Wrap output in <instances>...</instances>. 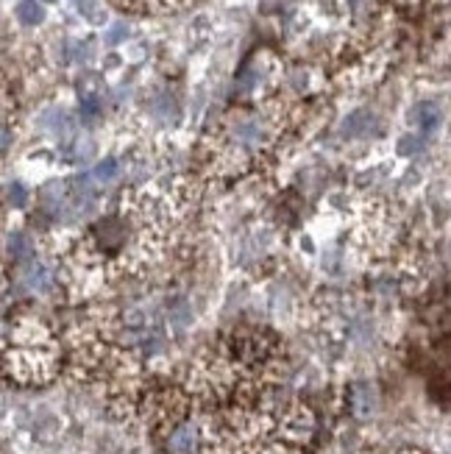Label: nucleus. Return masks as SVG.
<instances>
[{"mask_svg":"<svg viewBox=\"0 0 451 454\" xmlns=\"http://www.w3.org/2000/svg\"><path fill=\"white\" fill-rule=\"evenodd\" d=\"M62 365L58 338L36 315H17L6 332V373L19 385H45Z\"/></svg>","mask_w":451,"mask_h":454,"instance_id":"1","label":"nucleus"},{"mask_svg":"<svg viewBox=\"0 0 451 454\" xmlns=\"http://www.w3.org/2000/svg\"><path fill=\"white\" fill-rule=\"evenodd\" d=\"M231 137H234V143H240V145H248V148H260L265 143V126L257 121V117H243V121H237L231 126Z\"/></svg>","mask_w":451,"mask_h":454,"instance_id":"2","label":"nucleus"},{"mask_svg":"<svg viewBox=\"0 0 451 454\" xmlns=\"http://www.w3.org/2000/svg\"><path fill=\"white\" fill-rule=\"evenodd\" d=\"M413 121L424 129V131H432L438 123H440V112L435 104H421L413 109Z\"/></svg>","mask_w":451,"mask_h":454,"instance_id":"3","label":"nucleus"},{"mask_svg":"<svg viewBox=\"0 0 451 454\" xmlns=\"http://www.w3.org/2000/svg\"><path fill=\"white\" fill-rule=\"evenodd\" d=\"M17 17H19V23H26V26H36V23H43V6L36 4V0H23V4L17 6Z\"/></svg>","mask_w":451,"mask_h":454,"instance_id":"4","label":"nucleus"},{"mask_svg":"<svg viewBox=\"0 0 451 454\" xmlns=\"http://www.w3.org/2000/svg\"><path fill=\"white\" fill-rule=\"evenodd\" d=\"M368 126L374 129V117L365 114V112H357V114H351L348 117V123H346V134H365Z\"/></svg>","mask_w":451,"mask_h":454,"instance_id":"5","label":"nucleus"},{"mask_svg":"<svg viewBox=\"0 0 451 454\" xmlns=\"http://www.w3.org/2000/svg\"><path fill=\"white\" fill-rule=\"evenodd\" d=\"M114 176H117V162L114 160H106V162H101L95 168V179L97 182H112Z\"/></svg>","mask_w":451,"mask_h":454,"instance_id":"6","label":"nucleus"},{"mask_svg":"<svg viewBox=\"0 0 451 454\" xmlns=\"http://www.w3.org/2000/svg\"><path fill=\"white\" fill-rule=\"evenodd\" d=\"M418 145H421V140H413V137H404L401 140V153H413V151H418Z\"/></svg>","mask_w":451,"mask_h":454,"instance_id":"7","label":"nucleus"},{"mask_svg":"<svg viewBox=\"0 0 451 454\" xmlns=\"http://www.w3.org/2000/svg\"><path fill=\"white\" fill-rule=\"evenodd\" d=\"M123 36H126V28H123V26H114L112 34H109V43H121Z\"/></svg>","mask_w":451,"mask_h":454,"instance_id":"8","label":"nucleus"}]
</instances>
